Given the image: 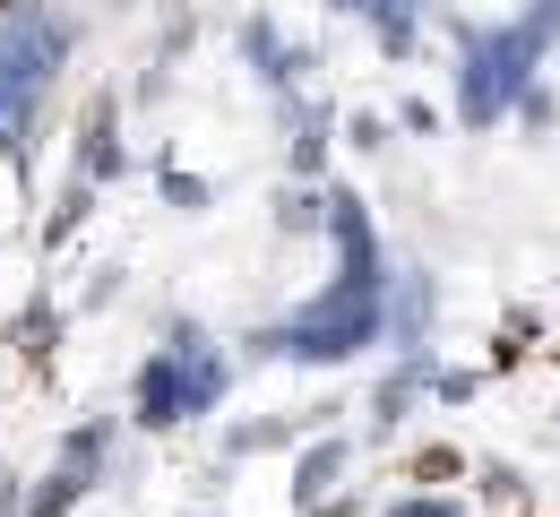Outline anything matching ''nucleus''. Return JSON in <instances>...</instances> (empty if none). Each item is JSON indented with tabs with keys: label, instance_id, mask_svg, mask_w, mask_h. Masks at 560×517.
<instances>
[{
	"label": "nucleus",
	"instance_id": "obj_1",
	"mask_svg": "<svg viewBox=\"0 0 560 517\" xmlns=\"http://www.w3.org/2000/svg\"><path fill=\"white\" fill-rule=\"evenodd\" d=\"M224 397V354H215L199 328H173V345H155V363L139 371V423L164 432V423H190Z\"/></svg>",
	"mask_w": 560,
	"mask_h": 517
},
{
	"label": "nucleus",
	"instance_id": "obj_2",
	"mask_svg": "<svg viewBox=\"0 0 560 517\" xmlns=\"http://www.w3.org/2000/svg\"><path fill=\"white\" fill-rule=\"evenodd\" d=\"M104 440H113V432H104V423H86V432H78V440L61 448V466L44 474V492L26 501V517H61V509H70L78 492L95 483V466H104Z\"/></svg>",
	"mask_w": 560,
	"mask_h": 517
},
{
	"label": "nucleus",
	"instance_id": "obj_3",
	"mask_svg": "<svg viewBox=\"0 0 560 517\" xmlns=\"http://www.w3.org/2000/svg\"><path fill=\"white\" fill-rule=\"evenodd\" d=\"M52 337H61V319H52V302H26V319L9 328V345H18L26 363H52Z\"/></svg>",
	"mask_w": 560,
	"mask_h": 517
},
{
	"label": "nucleus",
	"instance_id": "obj_4",
	"mask_svg": "<svg viewBox=\"0 0 560 517\" xmlns=\"http://www.w3.org/2000/svg\"><path fill=\"white\" fill-rule=\"evenodd\" d=\"M337 466H346V440H319V448H311V466H302V474H293V501H319V492H328V474H337Z\"/></svg>",
	"mask_w": 560,
	"mask_h": 517
},
{
	"label": "nucleus",
	"instance_id": "obj_5",
	"mask_svg": "<svg viewBox=\"0 0 560 517\" xmlns=\"http://www.w3.org/2000/svg\"><path fill=\"white\" fill-rule=\"evenodd\" d=\"M164 199H173V208H208V181H190V173H164Z\"/></svg>",
	"mask_w": 560,
	"mask_h": 517
},
{
	"label": "nucleus",
	"instance_id": "obj_6",
	"mask_svg": "<svg viewBox=\"0 0 560 517\" xmlns=\"http://www.w3.org/2000/svg\"><path fill=\"white\" fill-rule=\"evenodd\" d=\"M346 139H353V148H380V139H388V121H371V113H353V121H346Z\"/></svg>",
	"mask_w": 560,
	"mask_h": 517
},
{
	"label": "nucleus",
	"instance_id": "obj_7",
	"mask_svg": "<svg viewBox=\"0 0 560 517\" xmlns=\"http://www.w3.org/2000/svg\"><path fill=\"white\" fill-rule=\"evenodd\" d=\"M337 9H380V0H337Z\"/></svg>",
	"mask_w": 560,
	"mask_h": 517
}]
</instances>
